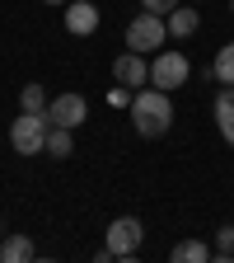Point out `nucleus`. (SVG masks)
I'll return each instance as SVG.
<instances>
[{
    "label": "nucleus",
    "mask_w": 234,
    "mask_h": 263,
    "mask_svg": "<svg viewBox=\"0 0 234 263\" xmlns=\"http://www.w3.org/2000/svg\"><path fill=\"white\" fill-rule=\"evenodd\" d=\"M131 127L141 132V137H164V132L174 127V104H169V89H136L131 99Z\"/></svg>",
    "instance_id": "nucleus-1"
},
{
    "label": "nucleus",
    "mask_w": 234,
    "mask_h": 263,
    "mask_svg": "<svg viewBox=\"0 0 234 263\" xmlns=\"http://www.w3.org/2000/svg\"><path fill=\"white\" fill-rule=\"evenodd\" d=\"M47 113H19L14 122H10V146L19 151V155H42L47 151Z\"/></svg>",
    "instance_id": "nucleus-2"
},
{
    "label": "nucleus",
    "mask_w": 234,
    "mask_h": 263,
    "mask_svg": "<svg viewBox=\"0 0 234 263\" xmlns=\"http://www.w3.org/2000/svg\"><path fill=\"white\" fill-rule=\"evenodd\" d=\"M126 43H131V52H159L164 43H169V24H164V14L141 10L136 19L126 24Z\"/></svg>",
    "instance_id": "nucleus-3"
},
{
    "label": "nucleus",
    "mask_w": 234,
    "mask_h": 263,
    "mask_svg": "<svg viewBox=\"0 0 234 263\" xmlns=\"http://www.w3.org/2000/svg\"><path fill=\"white\" fill-rule=\"evenodd\" d=\"M187 76H192V66H187V57L183 52H159L155 57V66H150V85H159V89H183L187 85Z\"/></svg>",
    "instance_id": "nucleus-4"
},
{
    "label": "nucleus",
    "mask_w": 234,
    "mask_h": 263,
    "mask_svg": "<svg viewBox=\"0 0 234 263\" xmlns=\"http://www.w3.org/2000/svg\"><path fill=\"white\" fill-rule=\"evenodd\" d=\"M141 235H145V226L136 221V216H117L113 226H108V240H103V249L113 254V258H131L141 249Z\"/></svg>",
    "instance_id": "nucleus-5"
},
{
    "label": "nucleus",
    "mask_w": 234,
    "mask_h": 263,
    "mask_svg": "<svg viewBox=\"0 0 234 263\" xmlns=\"http://www.w3.org/2000/svg\"><path fill=\"white\" fill-rule=\"evenodd\" d=\"M84 113H89L84 94H56L52 104H47V122H56V127H71V132L84 122Z\"/></svg>",
    "instance_id": "nucleus-6"
},
{
    "label": "nucleus",
    "mask_w": 234,
    "mask_h": 263,
    "mask_svg": "<svg viewBox=\"0 0 234 263\" xmlns=\"http://www.w3.org/2000/svg\"><path fill=\"white\" fill-rule=\"evenodd\" d=\"M113 80L126 85V89H141V85L150 80V66L141 61V52H122V57L113 61Z\"/></svg>",
    "instance_id": "nucleus-7"
},
{
    "label": "nucleus",
    "mask_w": 234,
    "mask_h": 263,
    "mask_svg": "<svg viewBox=\"0 0 234 263\" xmlns=\"http://www.w3.org/2000/svg\"><path fill=\"white\" fill-rule=\"evenodd\" d=\"M66 28H71L75 38L94 33V28H98V10L89 5V0H75V5H66Z\"/></svg>",
    "instance_id": "nucleus-8"
},
{
    "label": "nucleus",
    "mask_w": 234,
    "mask_h": 263,
    "mask_svg": "<svg viewBox=\"0 0 234 263\" xmlns=\"http://www.w3.org/2000/svg\"><path fill=\"white\" fill-rule=\"evenodd\" d=\"M211 113H216V127H220V137L234 146V85H225V89L216 94V108H211Z\"/></svg>",
    "instance_id": "nucleus-9"
},
{
    "label": "nucleus",
    "mask_w": 234,
    "mask_h": 263,
    "mask_svg": "<svg viewBox=\"0 0 234 263\" xmlns=\"http://www.w3.org/2000/svg\"><path fill=\"white\" fill-rule=\"evenodd\" d=\"M33 254H38V249H33L28 235H5V240H0V258H5V263H28Z\"/></svg>",
    "instance_id": "nucleus-10"
},
{
    "label": "nucleus",
    "mask_w": 234,
    "mask_h": 263,
    "mask_svg": "<svg viewBox=\"0 0 234 263\" xmlns=\"http://www.w3.org/2000/svg\"><path fill=\"white\" fill-rule=\"evenodd\" d=\"M164 24H169V33H174V38H192V33H197V10H192V5H178L169 19H164Z\"/></svg>",
    "instance_id": "nucleus-11"
},
{
    "label": "nucleus",
    "mask_w": 234,
    "mask_h": 263,
    "mask_svg": "<svg viewBox=\"0 0 234 263\" xmlns=\"http://www.w3.org/2000/svg\"><path fill=\"white\" fill-rule=\"evenodd\" d=\"M47 155H56V160H66V155H75V141H71V127H47Z\"/></svg>",
    "instance_id": "nucleus-12"
},
{
    "label": "nucleus",
    "mask_w": 234,
    "mask_h": 263,
    "mask_svg": "<svg viewBox=\"0 0 234 263\" xmlns=\"http://www.w3.org/2000/svg\"><path fill=\"white\" fill-rule=\"evenodd\" d=\"M206 258H216L202 240H183V245H174V263H206Z\"/></svg>",
    "instance_id": "nucleus-13"
},
{
    "label": "nucleus",
    "mask_w": 234,
    "mask_h": 263,
    "mask_svg": "<svg viewBox=\"0 0 234 263\" xmlns=\"http://www.w3.org/2000/svg\"><path fill=\"white\" fill-rule=\"evenodd\" d=\"M211 76H216L220 85H234V43H225V47L216 52V61H211Z\"/></svg>",
    "instance_id": "nucleus-14"
},
{
    "label": "nucleus",
    "mask_w": 234,
    "mask_h": 263,
    "mask_svg": "<svg viewBox=\"0 0 234 263\" xmlns=\"http://www.w3.org/2000/svg\"><path fill=\"white\" fill-rule=\"evenodd\" d=\"M216 258H220V263H229V258H234V226H229V221L216 230Z\"/></svg>",
    "instance_id": "nucleus-15"
},
{
    "label": "nucleus",
    "mask_w": 234,
    "mask_h": 263,
    "mask_svg": "<svg viewBox=\"0 0 234 263\" xmlns=\"http://www.w3.org/2000/svg\"><path fill=\"white\" fill-rule=\"evenodd\" d=\"M19 104H24L28 113H47V94H42V85H24Z\"/></svg>",
    "instance_id": "nucleus-16"
},
{
    "label": "nucleus",
    "mask_w": 234,
    "mask_h": 263,
    "mask_svg": "<svg viewBox=\"0 0 234 263\" xmlns=\"http://www.w3.org/2000/svg\"><path fill=\"white\" fill-rule=\"evenodd\" d=\"M141 10H150V14H164V19H169V14L178 10V0H141Z\"/></svg>",
    "instance_id": "nucleus-17"
},
{
    "label": "nucleus",
    "mask_w": 234,
    "mask_h": 263,
    "mask_svg": "<svg viewBox=\"0 0 234 263\" xmlns=\"http://www.w3.org/2000/svg\"><path fill=\"white\" fill-rule=\"evenodd\" d=\"M42 5H66V0H42Z\"/></svg>",
    "instance_id": "nucleus-18"
},
{
    "label": "nucleus",
    "mask_w": 234,
    "mask_h": 263,
    "mask_svg": "<svg viewBox=\"0 0 234 263\" xmlns=\"http://www.w3.org/2000/svg\"><path fill=\"white\" fill-rule=\"evenodd\" d=\"M0 235H5V226H0Z\"/></svg>",
    "instance_id": "nucleus-19"
}]
</instances>
